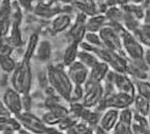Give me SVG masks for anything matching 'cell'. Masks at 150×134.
I'll return each instance as SVG.
<instances>
[{
	"instance_id": "obj_1",
	"label": "cell",
	"mask_w": 150,
	"mask_h": 134,
	"mask_svg": "<svg viewBox=\"0 0 150 134\" xmlns=\"http://www.w3.org/2000/svg\"><path fill=\"white\" fill-rule=\"evenodd\" d=\"M47 82L51 88L65 101H70L73 83L70 80L64 65H49L46 71Z\"/></svg>"
},
{
	"instance_id": "obj_2",
	"label": "cell",
	"mask_w": 150,
	"mask_h": 134,
	"mask_svg": "<svg viewBox=\"0 0 150 134\" xmlns=\"http://www.w3.org/2000/svg\"><path fill=\"white\" fill-rule=\"evenodd\" d=\"M32 81L33 73L31 61L22 58L11 74V87L21 95L29 94L32 88Z\"/></svg>"
},
{
	"instance_id": "obj_3",
	"label": "cell",
	"mask_w": 150,
	"mask_h": 134,
	"mask_svg": "<svg viewBox=\"0 0 150 134\" xmlns=\"http://www.w3.org/2000/svg\"><path fill=\"white\" fill-rule=\"evenodd\" d=\"M16 118L19 120L22 128L30 131L33 134H65L56 126H49L44 121L31 111L22 112Z\"/></svg>"
},
{
	"instance_id": "obj_4",
	"label": "cell",
	"mask_w": 150,
	"mask_h": 134,
	"mask_svg": "<svg viewBox=\"0 0 150 134\" xmlns=\"http://www.w3.org/2000/svg\"><path fill=\"white\" fill-rule=\"evenodd\" d=\"M133 98L134 97L126 93L115 91L109 95L104 96L100 103L96 107V109L97 111H104L108 108L117 109V110L129 108L133 103Z\"/></svg>"
},
{
	"instance_id": "obj_5",
	"label": "cell",
	"mask_w": 150,
	"mask_h": 134,
	"mask_svg": "<svg viewBox=\"0 0 150 134\" xmlns=\"http://www.w3.org/2000/svg\"><path fill=\"white\" fill-rule=\"evenodd\" d=\"M119 35L121 38V51L124 53L127 59L136 60L143 58L144 47L138 42L132 33L124 29Z\"/></svg>"
},
{
	"instance_id": "obj_6",
	"label": "cell",
	"mask_w": 150,
	"mask_h": 134,
	"mask_svg": "<svg viewBox=\"0 0 150 134\" xmlns=\"http://www.w3.org/2000/svg\"><path fill=\"white\" fill-rule=\"evenodd\" d=\"M86 19L87 16L85 14L77 12L73 17L71 25L67 30L66 37L69 43H80L83 41L86 31Z\"/></svg>"
},
{
	"instance_id": "obj_7",
	"label": "cell",
	"mask_w": 150,
	"mask_h": 134,
	"mask_svg": "<svg viewBox=\"0 0 150 134\" xmlns=\"http://www.w3.org/2000/svg\"><path fill=\"white\" fill-rule=\"evenodd\" d=\"M84 87V95L81 103L87 108H96L104 96V87L102 83L88 85Z\"/></svg>"
},
{
	"instance_id": "obj_8",
	"label": "cell",
	"mask_w": 150,
	"mask_h": 134,
	"mask_svg": "<svg viewBox=\"0 0 150 134\" xmlns=\"http://www.w3.org/2000/svg\"><path fill=\"white\" fill-rule=\"evenodd\" d=\"M103 47L111 51H121V38L118 32L106 24L98 32Z\"/></svg>"
},
{
	"instance_id": "obj_9",
	"label": "cell",
	"mask_w": 150,
	"mask_h": 134,
	"mask_svg": "<svg viewBox=\"0 0 150 134\" xmlns=\"http://www.w3.org/2000/svg\"><path fill=\"white\" fill-rule=\"evenodd\" d=\"M4 105L12 116H18L23 112L22 108V95L15 91L13 88H7L2 98Z\"/></svg>"
},
{
	"instance_id": "obj_10",
	"label": "cell",
	"mask_w": 150,
	"mask_h": 134,
	"mask_svg": "<svg viewBox=\"0 0 150 134\" xmlns=\"http://www.w3.org/2000/svg\"><path fill=\"white\" fill-rule=\"evenodd\" d=\"M66 71L74 85H84L88 78L89 69L78 60L69 65Z\"/></svg>"
},
{
	"instance_id": "obj_11",
	"label": "cell",
	"mask_w": 150,
	"mask_h": 134,
	"mask_svg": "<svg viewBox=\"0 0 150 134\" xmlns=\"http://www.w3.org/2000/svg\"><path fill=\"white\" fill-rule=\"evenodd\" d=\"M150 68L145 63L143 58L136 60L127 59V71L128 76L133 77L135 80H147V73Z\"/></svg>"
},
{
	"instance_id": "obj_12",
	"label": "cell",
	"mask_w": 150,
	"mask_h": 134,
	"mask_svg": "<svg viewBox=\"0 0 150 134\" xmlns=\"http://www.w3.org/2000/svg\"><path fill=\"white\" fill-rule=\"evenodd\" d=\"M11 0H1L0 3V38L7 36L11 28Z\"/></svg>"
},
{
	"instance_id": "obj_13",
	"label": "cell",
	"mask_w": 150,
	"mask_h": 134,
	"mask_svg": "<svg viewBox=\"0 0 150 134\" xmlns=\"http://www.w3.org/2000/svg\"><path fill=\"white\" fill-rule=\"evenodd\" d=\"M113 85H114L115 90L118 92L126 93L133 97L136 94L135 85L127 74H122V73L115 72L114 78H113Z\"/></svg>"
},
{
	"instance_id": "obj_14",
	"label": "cell",
	"mask_w": 150,
	"mask_h": 134,
	"mask_svg": "<svg viewBox=\"0 0 150 134\" xmlns=\"http://www.w3.org/2000/svg\"><path fill=\"white\" fill-rule=\"evenodd\" d=\"M109 70H110L109 66H108L105 62L98 61L93 67H91L90 69H89L88 78H87V81L85 82V84H84L83 86L102 83L106 74H107Z\"/></svg>"
},
{
	"instance_id": "obj_15",
	"label": "cell",
	"mask_w": 150,
	"mask_h": 134,
	"mask_svg": "<svg viewBox=\"0 0 150 134\" xmlns=\"http://www.w3.org/2000/svg\"><path fill=\"white\" fill-rule=\"evenodd\" d=\"M72 21H73V15H71V14L58 13L50 21V32L52 34H58L68 30Z\"/></svg>"
},
{
	"instance_id": "obj_16",
	"label": "cell",
	"mask_w": 150,
	"mask_h": 134,
	"mask_svg": "<svg viewBox=\"0 0 150 134\" xmlns=\"http://www.w3.org/2000/svg\"><path fill=\"white\" fill-rule=\"evenodd\" d=\"M107 65L110 70L116 73L126 74L127 71V57L124 55L122 51H111L109 59L107 61Z\"/></svg>"
},
{
	"instance_id": "obj_17",
	"label": "cell",
	"mask_w": 150,
	"mask_h": 134,
	"mask_svg": "<svg viewBox=\"0 0 150 134\" xmlns=\"http://www.w3.org/2000/svg\"><path fill=\"white\" fill-rule=\"evenodd\" d=\"M119 119V110L113 108H108L103 111L102 115L100 116L98 121V126L104 131L111 132L116 123Z\"/></svg>"
},
{
	"instance_id": "obj_18",
	"label": "cell",
	"mask_w": 150,
	"mask_h": 134,
	"mask_svg": "<svg viewBox=\"0 0 150 134\" xmlns=\"http://www.w3.org/2000/svg\"><path fill=\"white\" fill-rule=\"evenodd\" d=\"M130 130L133 134H148L150 133V127L147 117L133 112L132 121L130 124Z\"/></svg>"
},
{
	"instance_id": "obj_19",
	"label": "cell",
	"mask_w": 150,
	"mask_h": 134,
	"mask_svg": "<svg viewBox=\"0 0 150 134\" xmlns=\"http://www.w3.org/2000/svg\"><path fill=\"white\" fill-rule=\"evenodd\" d=\"M22 128L20 122L15 116H1L0 117V133L10 134L17 132Z\"/></svg>"
},
{
	"instance_id": "obj_20",
	"label": "cell",
	"mask_w": 150,
	"mask_h": 134,
	"mask_svg": "<svg viewBox=\"0 0 150 134\" xmlns=\"http://www.w3.org/2000/svg\"><path fill=\"white\" fill-rule=\"evenodd\" d=\"M40 33L39 32H32L29 35L27 41H26V46L23 52V59L30 60L34 57L35 51L37 49V46L39 44L40 40Z\"/></svg>"
},
{
	"instance_id": "obj_21",
	"label": "cell",
	"mask_w": 150,
	"mask_h": 134,
	"mask_svg": "<svg viewBox=\"0 0 150 134\" xmlns=\"http://www.w3.org/2000/svg\"><path fill=\"white\" fill-rule=\"evenodd\" d=\"M5 39L14 49L21 47L23 45V36L22 31H21V25L12 24L10 30H9Z\"/></svg>"
},
{
	"instance_id": "obj_22",
	"label": "cell",
	"mask_w": 150,
	"mask_h": 134,
	"mask_svg": "<svg viewBox=\"0 0 150 134\" xmlns=\"http://www.w3.org/2000/svg\"><path fill=\"white\" fill-rule=\"evenodd\" d=\"M52 45L49 40H41L35 51L34 57L40 62H47L51 58Z\"/></svg>"
},
{
	"instance_id": "obj_23",
	"label": "cell",
	"mask_w": 150,
	"mask_h": 134,
	"mask_svg": "<svg viewBox=\"0 0 150 134\" xmlns=\"http://www.w3.org/2000/svg\"><path fill=\"white\" fill-rule=\"evenodd\" d=\"M107 24L104 14H96L93 16H88L86 19V31L87 32L98 33L101 28Z\"/></svg>"
},
{
	"instance_id": "obj_24",
	"label": "cell",
	"mask_w": 150,
	"mask_h": 134,
	"mask_svg": "<svg viewBox=\"0 0 150 134\" xmlns=\"http://www.w3.org/2000/svg\"><path fill=\"white\" fill-rule=\"evenodd\" d=\"M79 50H80V46L78 43H69L68 46L65 48L63 57H62V64L64 65V67H68L69 65L76 61Z\"/></svg>"
},
{
	"instance_id": "obj_25",
	"label": "cell",
	"mask_w": 150,
	"mask_h": 134,
	"mask_svg": "<svg viewBox=\"0 0 150 134\" xmlns=\"http://www.w3.org/2000/svg\"><path fill=\"white\" fill-rule=\"evenodd\" d=\"M132 34L143 47L150 48V24L141 23L140 27Z\"/></svg>"
},
{
	"instance_id": "obj_26",
	"label": "cell",
	"mask_w": 150,
	"mask_h": 134,
	"mask_svg": "<svg viewBox=\"0 0 150 134\" xmlns=\"http://www.w3.org/2000/svg\"><path fill=\"white\" fill-rule=\"evenodd\" d=\"M132 105L134 106V109L136 113L147 117V115H148V113L150 111V103L146 99H144L142 96H140L139 94L136 93L134 98H133Z\"/></svg>"
},
{
	"instance_id": "obj_27",
	"label": "cell",
	"mask_w": 150,
	"mask_h": 134,
	"mask_svg": "<svg viewBox=\"0 0 150 134\" xmlns=\"http://www.w3.org/2000/svg\"><path fill=\"white\" fill-rule=\"evenodd\" d=\"M77 60H78L79 62H81L83 65H85L88 69H90V68L93 67L98 61H100V60L96 57V55L93 54L92 52H90V51H87V50H84V49H81V48H80V50H79V52H78Z\"/></svg>"
},
{
	"instance_id": "obj_28",
	"label": "cell",
	"mask_w": 150,
	"mask_h": 134,
	"mask_svg": "<svg viewBox=\"0 0 150 134\" xmlns=\"http://www.w3.org/2000/svg\"><path fill=\"white\" fill-rule=\"evenodd\" d=\"M95 127H92L88 123L81 120H77L68 130L65 131V134H90L94 131Z\"/></svg>"
},
{
	"instance_id": "obj_29",
	"label": "cell",
	"mask_w": 150,
	"mask_h": 134,
	"mask_svg": "<svg viewBox=\"0 0 150 134\" xmlns=\"http://www.w3.org/2000/svg\"><path fill=\"white\" fill-rule=\"evenodd\" d=\"M104 16H105L107 23L115 22V23H121L122 17H123V11L119 6H109L106 8L104 12Z\"/></svg>"
},
{
	"instance_id": "obj_30",
	"label": "cell",
	"mask_w": 150,
	"mask_h": 134,
	"mask_svg": "<svg viewBox=\"0 0 150 134\" xmlns=\"http://www.w3.org/2000/svg\"><path fill=\"white\" fill-rule=\"evenodd\" d=\"M141 21H139L138 19H136L134 16L130 15L128 13H125L123 12V17L121 20V24L122 26L125 28V30H127L128 32L130 33H134L135 31L137 30L140 25H141Z\"/></svg>"
},
{
	"instance_id": "obj_31",
	"label": "cell",
	"mask_w": 150,
	"mask_h": 134,
	"mask_svg": "<svg viewBox=\"0 0 150 134\" xmlns=\"http://www.w3.org/2000/svg\"><path fill=\"white\" fill-rule=\"evenodd\" d=\"M120 8L122 9L123 12L134 16L135 18L138 19L139 21H141L142 22V19H143V16H144V8L141 4L130 2V3H128L127 5L120 7Z\"/></svg>"
},
{
	"instance_id": "obj_32",
	"label": "cell",
	"mask_w": 150,
	"mask_h": 134,
	"mask_svg": "<svg viewBox=\"0 0 150 134\" xmlns=\"http://www.w3.org/2000/svg\"><path fill=\"white\" fill-rule=\"evenodd\" d=\"M16 65L17 62L11 55L0 56V69L6 74H12V72L15 70Z\"/></svg>"
},
{
	"instance_id": "obj_33",
	"label": "cell",
	"mask_w": 150,
	"mask_h": 134,
	"mask_svg": "<svg viewBox=\"0 0 150 134\" xmlns=\"http://www.w3.org/2000/svg\"><path fill=\"white\" fill-rule=\"evenodd\" d=\"M134 85L136 93L150 103V82L147 80H135Z\"/></svg>"
},
{
	"instance_id": "obj_34",
	"label": "cell",
	"mask_w": 150,
	"mask_h": 134,
	"mask_svg": "<svg viewBox=\"0 0 150 134\" xmlns=\"http://www.w3.org/2000/svg\"><path fill=\"white\" fill-rule=\"evenodd\" d=\"M83 42H85L86 44L93 46V47H100L102 45V42H101L100 36H99L98 33L96 32H86L85 36H84Z\"/></svg>"
},
{
	"instance_id": "obj_35",
	"label": "cell",
	"mask_w": 150,
	"mask_h": 134,
	"mask_svg": "<svg viewBox=\"0 0 150 134\" xmlns=\"http://www.w3.org/2000/svg\"><path fill=\"white\" fill-rule=\"evenodd\" d=\"M76 121H77V119L69 114V115H67L66 117L62 118L61 120H60V122L57 124L56 127L59 129V130L65 132V131L68 130V129L71 127L75 122H76Z\"/></svg>"
},
{
	"instance_id": "obj_36",
	"label": "cell",
	"mask_w": 150,
	"mask_h": 134,
	"mask_svg": "<svg viewBox=\"0 0 150 134\" xmlns=\"http://www.w3.org/2000/svg\"><path fill=\"white\" fill-rule=\"evenodd\" d=\"M43 121H44L45 123L47 124V125L49 126H56L58 123L60 122V120H61L62 118H60L59 116H57L56 114L52 113V112L50 111H46L45 113H43L42 117H41Z\"/></svg>"
},
{
	"instance_id": "obj_37",
	"label": "cell",
	"mask_w": 150,
	"mask_h": 134,
	"mask_svg": "<svg viewBox=\"0 0 150 134\" xmlns=\"http://www.w3.org/2000/svg\"><path fill=\"white\" fill-rule=\"evenodd\" d=\"M84 95V87L83 85H73V89L71 92L69 102H78L81 101Z\"/></svg>"
},
{
	"instance_id": "obj_38",
	"label": "cell",
	"mask_w": 150,
	"mask_h": 134,
	"mask_svg": "<svg viewBox=\"0 0 150 134\" xmlns=\"http://www.w3.org/2000/svg\"><path fill=\"white\" fill-rule=\"evenodd\" d=\"M132 114L133 112L130 108H125L122 109V110H119V119H118V121L130 125L132 121Z\"/></svg>"
},
{
	"instance_id": "obj_39",
	"label": "cell",
	"mask_w": 150,
	"mask_h": 134,
	"mask_svg": "<svg viewBox=\"0 0 150 134\" xmlns=\"http://www.w3.org/2000/svg\"><path fill=\"white\" fill-rule=\"evenodd\" d=\"M112 133L111 134H130L131 130H130V125L125 124L123 122L118 121L114 126V128L112 129Z\"/></svg>"
},
{
	"instance_id": "obj_40",
	"label": "cell",
	"mask_w": 150,
	"mask_h": 134,
	"mask_svg": "<svg viewBox=\"0 0 150 134\" xmlns=\"http://www.w3.org/2000/svg\"><path fill=\"white\" fill-rule=\"evenodd\" d=\"M17 2L21 6V8L23 9V11L32 12L35 6L36 0H17Z\"/></svg>"
},
{
	"instance_id": "obj_41",
	"label": "cell",
	"mask_w": 150,
	"mask_h": 134,
	"mask_svg": "<svg viewBox=\"0 0 150 134\" xmlns=\"http://www.w3.org/2000/svg\"><path fill=\"white\" fill-rule=\"evenodd\" d=\"M31 107H32V99H31L30 93L22 95V108L24 112L30 111Z\"/></svg>"
},
{
	"instance_id": "obj_42",
	"label": "cell",
	"mask_w": 150,
	"mask_h": 134,
	"mask_svg": "<svg viewBox=\"0 0 150 134\" xmlns=\"http://www.w3.org/2000/svg\"><path fill=\"white\" fill-rule=\"evenodd\" d=\"M10 115H11L10 112L8 111V109L4 105L3 101L0 100V117L1 116H10Z\"/></svg>"
},
{
	"instance_id": "obj_43",
	"label": "cell",
	"mask_w": 150,
	"mask_h": 134,
	"mask_svg": "<svg viewBox=\"0 0 150 134\" xmlns=\"http://www.w3.org/2000/svg\"><path fill=\"white\" fill-rule=\"evenodd\" d=\"M143 24H150V8L144 9V16L142 19Z\"/></svg>"
},
{
	"instance_id": "obj_44",
	"label": "cell",
	"mask_w": 150,
	"mask_h": 134,
	"mask_svg": "<svg viewBox=\"0 0 150 134\" xmlns=\"http://www.w3.org/2000/svg\"><path fill=\"white\" fill-rule=\"evenodd\" d=\"M143 59L145 63L148 65V67L150 68V48H146L144 49V54H143Z\"/></svg>"
},
{
	"instance_id": "obj_45",
	"label": "cell",
	"mask_w": 150,
	"mask_h": 134,
	"mask_svg": "<svg viewBox=\"0 0 150 134\" xmlns=\"http://www.w3.org/2000/svg\"><path fill=\"white\" fill-rule=\"evenodd\" d=\"M130 2H131L130 0H115L116 5L119 6V7H123V6L127 5V4L130 3Z\"/></svg>"
},
{
	"instance_id": "obj_46",
	"label": "cell",
	"mask_w": 150,
	"mask_h": 134,
	"mask_svg": "<svg viewBox=\"0 0 150 134\" xmlns=\"http://www.w3.org/2000/svg\"><path fill=\"white\" fill-rule=\"evenodd\" d=\"M94 131H95V133H96V134H111L110 132H108V131H104L103 129H101L98 125L95 127V129H94Z\"/></svg>"
},
{
	"instance_id": "obj_47",
	"label": "cell",
	"mask_w": 150,
	"mask_h": 134,
	"mask_svg": "<svg viewBox=\"0 0 150 134\" xmlns=\"http://www.w3.org/2000/svg\"><path fill=\"white\" fill-rule=\"evenodd\" d=\"M141 5L143 6L144 9L150 8V0H143V2L141 3Z\"/></svg>"
},
{
	"instance_id": "obj_48",
	"label": "cell",
	"mask_w": 150,
	"mask_h": 134,
	"mask_svg": "<svg viewBox=\"0 0 150 134\" xmlns=\"http://www.w3.org/2000/svg\"><path fill=\"white\" fill-rule=\"evenodd\" d=\"M17 132L19 134H33L32 132H30V131H28V130H26V129H24V128H21L20 130H18Z\"/></svg>"
},
{
	"instance_id": "obj_49",
	"label": "cell",
	"mask_w": 150,
	"mask_h": 134,
	"mask_svg": "<svg viewBox=\"0 0 150 134\" xmlns=\"http://www.w3.org/2000/svg\"><path fill=\"white\" fill-rule=\"evenodd\" d=\"M131 2H133V3H138V4H141L142 2H143V0H130Z\"/></svg>"
},
{
	"instance_id": "obj_50",
	"label": "cell",
	"mask_w": 150,
	"mask_h": 134,
	"mask_svg": "<svg viewBox=\"0 0 150 134\" xmlns=\"http://www.w3.org/2000/svg\"><path fill=\"white\" fill-rule=\"evenodd\" d=\"M36 1H39V2H48V3H50V2H54L55 0H36Z\"/></svg>"
},
{
	"instance_id": "obj_51",
	"label": "cell",
	"mask_w": 150,
	"mask_h": 134,
	"mask_svg": "<svg viewBox=\"0 0 150 134\" xmlns=\"http://www.w3.org/2000/svg\"><path fill=\"white\" fill-rule=\"evenodd\" d=\"M147 120H148V124H149V127H150V111H149L148 115H147Z\"/></svg>"
},
{
	"instance_id": "obj_52",
	"label": "cell",
	"mask_w": 150,
	"mask_h": 134,
	"mask_svg": "<svg viewBox=\"0 0 150 134\" xmlns=\"http://www.w3.org/2000/svg\"><path fill=\"white\" fill-rule=\"evenodd\" d=\"M10 134H19L18 132H13V133H10Z\"/></svg>"
},
{
	"instance_id": "obj_53",
	"label": "cell",
	"mask_w": 150,
	"mask_h": 134,
	"mask_svg": "<svg viewBox=\"0 0 150 134\" xmlns=\"http://www.w3.org/2000/svg\"><path fill=\"white\" fill-rule=\"evenodd\" d=\"M90 134H96V133H95V131H93V132H92V133H90Z\"/></svg>"
},
{
	"instance_id": "obj_54",
	"label": "cell",
	"mask_w": 150,
	"mask_h": 134,
	"mask_svg": "<svg viewBox=\"0 0 150 134\" xmlns=\"http://www.w3.org/2000/svg\"><path fill=\"white\" fill-rule=\"evenodd\" d=\"M0 134H2V133H0Z\"/></svg>"
},
{
	"instance_id": "obj_55",
	"label": "cell",
	"mask_w": 150,
	"mask_h": 134,
	"mask_svg": "<svg viewBox=\"0 0 150 134\" xmlns=\"http://www.w3.org/2000/svg\"><path fill=\"white\" fill-rule=\"evenodd\" d=\"M148 134H150V133H148Z\"/></svg>"
}]
</instances>
